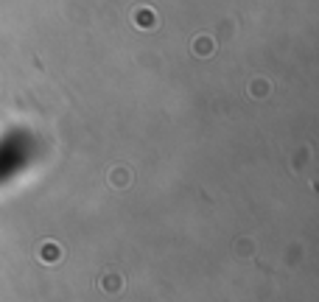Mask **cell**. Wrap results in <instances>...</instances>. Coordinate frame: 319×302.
<instances>
[{"label":"cell","instance_id":"obj_1","mask_svg":"<svg viewBox=\"0 0 319 302\" xmlns=\"http://www.w3.org/2000/svg\"><path fill=\"white\" fill-rule=\"evenodd\" d=\"M210 51H213L210 39H207V42H204V39H199V42H196V53H199V56H207Z\"/></svg>","mask_w":319,"mask_h":302}]
</instances>
